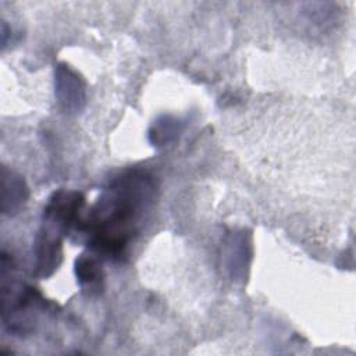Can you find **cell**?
I'll return each instance as SVG.
<instances>
[{
  "instance_id": "6da1fadb",
  "label": "cell",
  "mask_w": 356,
  "mask_h": 356,
  "mask_svg": "<svg viewBox=\"0 0 356 356\" xmlns=\"http://www.w3.org/2000/svg\"><path fill=\"white\" fill-rule=\"evenodd\" d=\"M154 178L132 170L115 177L76 227L89 252L106 260H122L139 224L156 199Z\"/></svg>"
},
{
  "instance_id": "7a4b0ae2",
  "label": "cell",
  "mask_w": 356,
  "mask_h": 356,
  "mask_svg": "<svg viewBox=\"0 0 356 356\" xmlns=\"http://www.w3.org/2000/svg\"><path fill=\"white\" fill-rule=\"evenodd\" d=\"M83 207L85 196L81 192L58 189L49 197L43 209L42 224L65 235L72 228L76 229L82 220Z\"/></svg>"
},
{
  "instance_id": "3957f363",
  "label": "cell",
  "mask_w": 356,
  "mask_h": 356,
  "mask_svg": "<svg viewBox=\"0 0 356 356\" xmlns=\"http://www.w3.org/2000/svg\"><path fill=\"white\" fill-rule=\"evenodd\" d=\"M54 95L65 113H78L86 103V85L70 65L60 63L54 68Z\"/></svg>"
},
{
  "instance_id": "277c9868",
  "label": "cell",
  "mask_w": 356,
  "mask_h": 356,
  "mask_svg": "<svg viewBox=\"0 0 356 356\" xmlns=\"http://www.w3.org/2000/svg\"><path fill=\"white\" fill-rule=\"evenodd\" d=\"M63 236L60 231H56L44 224L36 235L33 245L35 270L33 274L39 278L50 277L61 263L63 259Z\"/></svg>"
},
{
  "instance_id": "5b68a950",
  "label": "cell",
  "mask_w": 356,
  "mask_h": 356,
  "mask_svg": "<svg viewBox=\"0 0 356 356\" xmlns=\"http://www.w3.org/2000/svg\"><path fill=\"white\" fill-rule=\"evenodd\" d=\"M1 213L13 216L21 210L29 197L28 185L19 174L7 167H1L0 172Z\"/></svg>"
},
{
  "instance_id": "8992f818",
  "label": "cell",
  "mask_w": 356,
  "mask_h": 356,
  "mask_svg": "<svg viewBox=\"0 0 356 356\" xmlns=\"http://www.w3.org/2000/svg\"><path fill=\"white\" fill-rule=\"evenodd\" d=\"M227 268L229 275L235 281H243L248 274L249 261L252 257L250 238L245 231L234 232L228 239L227 248Z\"/></svg>"
},
{
  "instance_id": "52a82bcc",
  "label": "cell",
  "mask_w": 356,
  "mask_h": 356,
  "mask_svg": "<svg viewBox=\"0 0 356 356\" xmlns=\"http://www.w3.org/2000/svg\"><path fill=\"white\" fill-rule=\"evenodd\" d=\"M75 277L79 286L88 293H97L103 288L104 273L100 257L89 252L75 260Z\"/></svg>"
},
{
  "instance_id": "ba28073f",
  "label": "cell",
  "mask_w": 356,
  "mask_h": 356,
  "mask_svg": "<svg viewBox=\"0 0 356 356\" xmlns=\"http://www.w3.org/2000/svg\"><path fill=\"white\" fill-rule=\"evenodd\" d=\"M184 129V122L174 115H160L149 129V142L154 147H163L174 142Z\"/></svg>"
}]
</instances>
